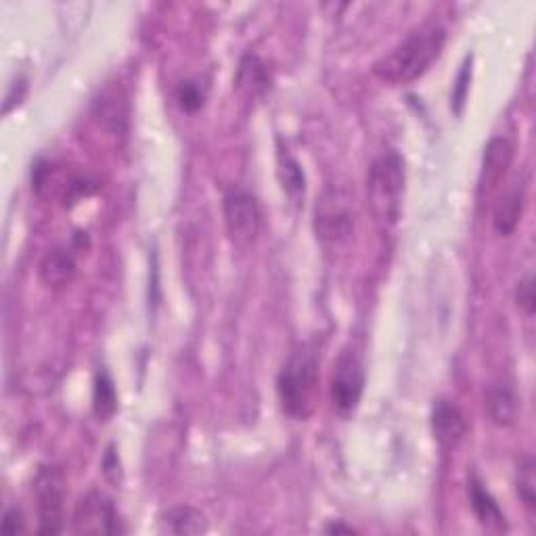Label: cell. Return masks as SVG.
<instances>
[{
	"label": "cell",
	"mask_w": 536,
	"mask_h": 536,
	"mask_svg": "<svg viewBox=\"0 0 536 536\" xmlns=\"http://www.w3.org/2000/svg\"><path fill=\"white\" fill-rule=\"evenodd\" d=\"M484 407L495 426L507 428L518 419V396L505 384H495L486 390Z\"/></svg>",
	"instance_id": "9a60e30c"
},
{
	"label": "cell",
	"mask_w": 536,
	"mask_h": 536,
	"mask_svg": "<svg viewBox=\"0 0 536 536\" xmlns=\"http://www.w3.org/2000/svg\"><path fill=\"white\" fill-rule=\"evenodd\" d=\"M3 530L9 532V534H17V532H24L26 530V520H24V513H21V509L9 507L5 511V516H3Z\"/></svg>",
	"instance_id": "603a6c76"
},
{
	"label": "cell",
	"mask_w": 536,
	"mask_h": 536,
	"mask_svg": "<svg viewBox=\"0 0 536 536\" xmlns=\"http://www.w3.org/2000/svg\"><path fill=\"white\" fill-rule=\"evenodd\" d=\"M235 84L245 101H258L271 88V76H268L266 65L256 55H245L239 61Z\"/></svg>",
	"instance_id": "5bb4252c"
},
{
	"label": "cell",
	"mask_w": 536,
	"mask_h": 536,
	"mask_svg": "<svg viewBox=\"0 0 536 536\" xmlns=\"http://www.w3.org/2000/svg\"><path fill=\"white\" fill-rule=\"evenodd\" d=\"M277 396L285 415L306 421L317 409L319 359L310 346H302L283 363L277 375Z\"/></svg>",
	"instance_id": "7a4b0ae2"
},
{
	"label": "cell",
	"mask_w": 536,
	"mask_h": 536,
	"mask_svg": "<svg viewBox=\"0 0 536 536\" xmlns=\"http://www.w3.org/2000/svg\"><path fill=\"white\" fill-rule=\"evenodd\" d=\"M225 225L231 241L239 248H248L258 237L262 225V212L258 199L245 189H231L222 199Z\"/></svg>",
	"instance_id": "52a82bcc"
},
{
	"label": "cell",
	"mask_w": 536,
	"mask_h": 536,
	"mask_svg": "<svg viewBox=\"0 0 536 536\" xmlns=\"http://www.w3.org/2000/svg\"><path fill=\"white\" fill-rule=\"evenodd\" d=\"M469 78H472V59H465L461 65V72L453 84V95H451V107L455 109V114H461L465 97H467V88H469Z\"/></svg>",
	"instance_id": "44dd1931"
},
{
	"label": "cell",
	"mask_w": 536,
	"mask_h": 536,
	"mask_svg": "<svg viewBox=\"0 0 536 536\" xmlns=\"http://www.w3.org/2000/svg\"><path fill=\"white\" fill-rule=\"evenodd\" d=\"M513 153H516V147H513V141L507 137H495L486 145L478 185L480 195H490L501 185L513 162Z\"/></svg>",
	"instance_id": "30bf717a"
},
{
	"label": "cell",
	"mask_w": 536,
	"mask_h": 536,
	"mask_svg": "<svg viewBox=\"0 0 536 536\" xmlns=\"http://www.w3.org/2000/svg\"><path fill=\"white\" fill-rule=\"evenodd\" d=\"M432 432L444 451H453L467 434V419L453 400L438 398L432 409Z\"/></svg>",
	"instance_id": "9c48e42d"
},
{
	"label": "cell",
	"mask_w": 536,
	"mask_h": 536,
	"mask_svg": "<svg viewBox=\"0 0 536 536\" xmlns=\"http://www.w3.org/2000/svg\"><path fill=\"white\" fill-rule=\"evenodd\" d=\"M518 495L528 509V513L536 511V469L532 455H524L518 463Z\"/></svg>",
	"instance_id": "d6986e66"
},
{
	"label": "cell",
	"mask_w": 536,
	"mask_h": 536,
	"mask_svg": "<svg viewBox=\"0 0 536 536\" xmlns=\"http://www.w3.org/2000/svg\"><path fill=\"white\" fill-rule=\"evenodd\" d=\"M354 195L344 185H329L317 201L315 233L327 250H340L354 237Z\"/></svg>",
	"instance_id": "277c9868"
},
{
	"label": "cell",
	"mask_w": 536,
	"mask_h": 536,
	"mask_svg": "<svg viewBox=\"0 0 536 536\" xmlns=\"http://www.w3.org/2000/svg\"><path fill=\"white\" fill-rule=\"evenodd\" d=\"M526 206V183L524 181H513L511 187H507L497 201L495 206V216H493V225L495 231L503 237L511 235L516 231L522 220V212Z\"/></svg>",
	"instance_id": "8fae6325"
},
{
	"label": "cell",
	"mask_w": 536,
	"mask_h": 536,
	"mask_svg": "<svg viewBox=\"0 0 536 536\" xmlns=\"http://www.w3.org/2000/svg\"><path fill=\"white\" fill-rule=\"evenodd\" d=\"M405 183V160L398 151H386L373 160L367 174V204L379 229L390 231L398 225Z\"/></svg>",
	"instance_id": "3957f363"
},
{
	"label": "cell",
	"mask_w": 536,
	"mask_h": 536,
	"mask_svg": "<svg viewBox=\"0 0 536 536\" xmlns=\"http://www.w3.org/2000/svg\"><path fill=\"white\" fill-rule=\"evenodd\" d=\"M74 532L76 534H124L128 528L120 516L118 507L107 495L93 490L84 495L74 507Z\"/></svg>",
	"instance_id": "ba28073f"
},
{
	"label": "cell",
	"mask_w": 536,
	"mask_h": 536,
	"mask_svg": "<svg viewBox=\"0 0 536 536\" xmlns=\"http://www.w3.org/2000/svg\"><path fill=\"white\" fill-rule=\"evenodd\" d=\"M516 302H518V306L526 312L528 317L534 315L536 298H534V281H532V275H526L524 279H520L518 289H516Z\"/></svg>",
	"instance_id": "7402d4cb"
},
{
	"label": "cell",
	"mask_w": 536,
	"mask_h": 536,
	"mask_svg": "<svg viewBox=\"0 0 536 536\" xmlns=\"http://www.w3.org/2000/svg\"><path fill=\"white\" fill-rule=\"evenodd\" d=\"M469 503H472L476 518L484 528L495 530V532L509 530V524H507V518H505L501 505L497 503V499L493 495H490V490L478 478L469 480Z\"/></svg>",
	"instance_id": "4fadbf2b"
},
{
	"label": "cell",
	"mask_w": 536,
	"mask_h": 536,
	"mask_svg": "<svg viewBox=\"0 0 536 536\" xmlns=\"http://www.w3.org/2000/svg\"><path fill=\"white\" fill-rule=\"evenodd\" d=\"M40 281L51 287V289H61L65 285H70L72 279L78 273V262L76 254L70 248H55L40 262Z\"/></svg>",
	"instance_id": "7c38bea8"
},
{
	"label": "cell",
	"mask_w": 536,
	"mask_h": 536,
	"mask_svg": "<svg viewBox=\"0 0 536 536\" xmlns=\"http://www.w3.org/2000/svg\"><path fill=\"white\" fill-rule=\"evenodd\" d=\"M34 493L38 503V532L59 534L65 528V499L67 480L55 465H44L38 469L34 480Z\"/></svg>",
	"instance_id": "5b68a950"
},
{
	"label": "cell",
	"mask_w": 536,
	"mask_h": 536,
	"mask_svg": "<svg viewBox=\"0 0 536 536\" xmlns=\"http://www.w3.org/2000/svg\"><path fill=\"white\" fill-rule=\"evenodd\" d=\"M93 409L99 419H109L118 409V392L107 371H99L93 388Z\"/></svg>",
	"instance_id": "ac0fdd59"
},
{
	"label": "cell",
	"mask_w": 536,
	"mask_h": 536,
	"mask_svg": "<svg viewBox=\"0 0 536 536\" xmlns=\"http://www.w3.org/2000/svg\"><path fill=\"white\" fill-rule=\"evenodd\" d=\"M176 101H178V105H181L183 111H189V114H193V111L201 109V105H204L206 95L195 82H183L176 91Z\"/></svg>",
	"instance_id": "ffe728a7"
},
{
	"label": "cell",
	"mask_w": 536,
	"mask_h": 536,
	"mask_svg": "<svg viewBox=\"0 0 536 536\" xmlns=\"http://www.w3.org/2000/svg\"><path fill=\"white\" fill-rule=\"evenodd\" d=\"M446 44V30L440 24H426L375 61L373 74L390 84L405 86L419 80L440 59Z\"/></svg>",
	"instance_id": "6da1fadb"
},
{
	"label": "cell",
	"mask_w": 536,
	"mask_h": 536,
	"mask_svg": "<svg viewBox=\"0 0 536 536\" xmlns=\"http://www.w3.org/2000/svg\"><path fill=\"white\" fill-rule=\"evenodd\" d=\"M162 530L170 534H201L208 530V520L204 513L191 505H178L162 513Z\"/></svg>",
	"instance_id": "2e32d148"
},
{
	"label": "cell",
	"mask_w": 536,
	"mask_h": 536,
	"mask_svg": "<svg viewBox=\"0 0 536 536\" xmlns=\"http://www.w3.org/2000/svg\"><path fill=\"white\" fill-rule=\"evenodd\" d=\"M325 532H329V534H354V528L344 526V524H340V522H335V524L327 526Z\"/></svg>",
	"instance_id": "cb8c5ba5"
},
{
	"label": "cell",
	"mask_w": 536,
	"mask_h": 536,
	"mask_svg": "<svg viewBox=\"0 0 536 536\" xmlns=\"http://www.w3.org/2000/svg\"><path fill=\"white\" fill-rule=\"evenodd\" d=\"M365 390V365L359 350L348 346L338 356L331 375V400L333 409L342 417H348L359 407Z\"/></svg>",
	"instance_id": "8992f818"
},
{
	"label": "cell",
	"mask_w": 536,
	"mask_h": 536,
	"mask_svg": "<svg viewBox=\"0 0 536 536\" xmlns=\"http://www.w3.org/2000/svg\"><path fill=\"white\" fill-rule=\"evenodd\" d=\"M277 166H279V178L283 191L292 199V204L302 206L306 195V176L300 166V162L294 158L287 149H279L277 153Z\"/></svg>",
	"instance_id": "e0dca14e"
}]
</instances>
